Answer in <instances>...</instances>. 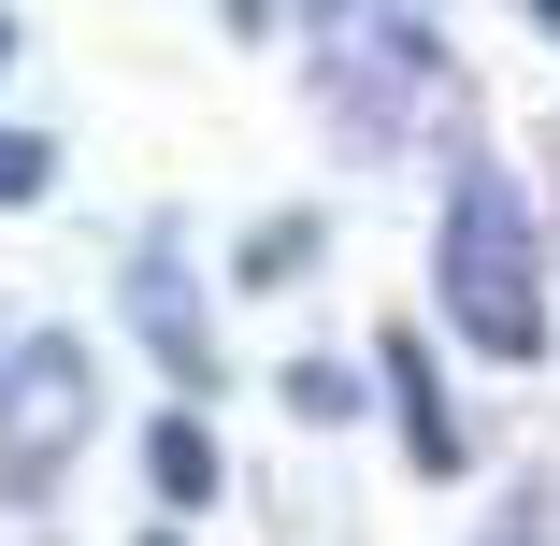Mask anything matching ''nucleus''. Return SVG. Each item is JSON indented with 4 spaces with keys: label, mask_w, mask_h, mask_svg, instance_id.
<instances>
[{
    "label": "nucleus",
    "mask_w": 560,
    "mask_h": 546,
    "mask_svg": "<svg viewBox=\"0 0 560 546\" xmlns=\"http://www.w3.org/2000/svg\"><path fill=\"white\" fill-rule=\"evenodd\" d=\"M431 288H445V332L475 360H546V231H532V201H517L503 159H460Z\"/></svg>",
    "instance_id": "nucleus-1"
},
{
    "label": "nucleus",
    "mask_w": 560,
    "mask_h": 546,
    "mask_svg": "<svg viewBox=\"0 0 560 546\" xmlns=\"http://www.w3.org/2000/svg\"><path fill=\"white\" fill-rule=\"evenodd\" d=\"M86 431V346H15L0 360V461H15V489H44L58 475V446Z\"/></svg>",
    "instance_id": "nucleus-2"
},
{
    "label": "nucleus",
    "mask_w": 560,
    "mask_h": 546,
    "mask_svg": "<svg viewBox=\"0 0 560 546\" xmlns=\"http://www.w3.org/2000/svg\"><path fill=\"white\" fill-rule=\"evenodd\" d=\"M388 403H402V446H417V475H460V403L431 388V346H417V332H388Z\"/></svg>",
    "instance_id": "nucleus-3"
},
{
    "label": "nucleus",
    "mask_w": 560,
    "mask_h": 546,
    "mask_svg": "<svg viewBox=\"0 0 560 546\" xmlns=\"http://www.w3.org/2000/svg\"><path fill=\"white\" fill-rule=\"evenodd\" d=\"M130 302H144V332H159V360H173V374H215L201 316H187V259H173V245H144V259H130Z\"/></svg>",
    "instance_id": "nucleus-4"
},
{
    "label": "nucleus",
    "mask_w": 560,
    "mask_h": 546,
    "mask_svg": "<svg viewBox=\"0 0 560 546\" xmlns=\"http://www.w3.org/2000/svg\"><path fill=\"white\" fill-rule=\"evenodd\" d=\"M144 475H159V503H201V489H215V431H201V417H159V431H144Z\"/></svg>",
    "instance_id": "nucleus-5"
},
{
    "label": "nucleus",
    "mask_w": 560,
    "mask_h": 546,
    "mask_svg": "<svg viewBox=\"0 0 560 546\" xmlns=\"http://www.w3.org/2000/svg\"><path fill=\"white\" fill-rule=\"evenodd\" d=\"M30 187H44V144H30V130H0V201H30Z\"/></svg>",
    "instance_id": "nucleus-6"
},
{
    "label": "nucleus",
    "mask_w": 560,
    "mask_h": 546,
    "mask_svg": "<svg viewBox=\"0 0 560 546\" xmlns=\"http://www.w3.org/2000/svg\"><path fill=\"white\" fill-rule=\"evenodd\" d=\"M489 546H546V503H517V518H489Z\"/></svg>",
    "instance_id": "nucleus-7"
},
{
    "label": "nucleus",
    "mask_w": 560,
    "mask_h": 546,
    "mask_svg": "<svg viewBox=\"0 0 560 546\" xmlns=\"http://www.w3.org/2000/svg\"><path fill=\"white\" fill-rule=\"evenodd\" d=\"M0 58H15V30H0Z\"/></svg>",
    "instance_id": "nucleus-8"
}]
</instances>
